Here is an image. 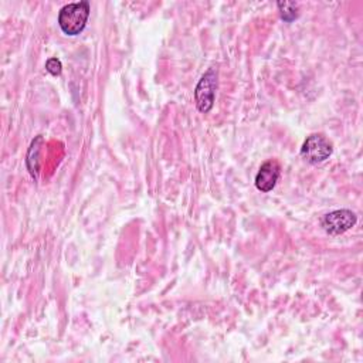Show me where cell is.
<instances>
[{
    "label": "cell",
    "instance_id": "6da1fadb",
    "mask_svg": "<svg viewBox=\"0 0 363 363\" xmlns=\"http://www.w3.org/2000/svg\"><path fill=\"white\" fill-rule=\"evenodd\" d=\"M89 17V1L82 0L65 4L58 13V26L67 35H78L86 26Z\"/></svg>",
    "mask_w": 363,
    "mask_h": 363
},
{
    "label": "cell",
    "instance_id": "7a4b0ae2",
    "mask_svg": "<svg viewBox=\"0 0 363 363\" xmlns=\"http://www.w3.org/2000/svg\"><path fill=\"white\" fill-rule=\"evenodd\" d=\"M216 89H217V69L208 68L203 77L200 78L196 89H194V99L196 106L200 112L207 113L214 105L216 98Z\"/></svg>",
    "mask_w": 363,
    "mask_h": 363
},
{
    "label": "cell",
    "instance_id": "3957f363",
    "mask_svg": "<svg viewBox=\"0 0 363 363\" xmlns=\"http://www.w3.org/2000/svg\"><path fill=\"white\" fill-rule=\"evenodd\" d=\"M332 152V143L323 135L319 133L309 135L301 147V156L311 164L325 162L326 159H329Z\"/></svg>",
    "mask_w": 363,
    "mask_h": 363
},
{
    "label": "cell",
    "instance_id": "277c9868",
    "mask_svg": "<svg viewBox=\"0 0 363 363\" xmlns=\"http://www.w3.org/2000/svg\"><path fill=\"white\" fill-rule=\"evenodd\" d=\"M357 221L356 214L352 210L342 208V210H335L328 213L322 218V227L325 231L330 235H339L350 230Z\"/></svg>",
    "mask_w": 363,
    "mask_h": 363
},
{
    "label": "cell",
    "instance_id": "5b68a950",
    "mask_svg": "<svg viewBox=\"0 0 363 363\" xmlns=\"http://www.w3.org/2000/svg\"><path fill=\"white\" fill-rule=\"evenodd\" d=\"M279 174H281V167L277 160L271 159L264 162L255 176V187L264 193L271 191L275 187L279 179Z\"/></svg>",
    "mask_w": 363,
    "mask_h": 363
},
{
    "label": "cell",
    "instance_id": "8992f818",
    "mask_svg": "<svg viewBox=\"0 0 363 363\" xmlns=\"http://www.w3.org/2000/svg\"><path fill=\"white\" fill-rule=\"evenodd\" d=\"M43 143V136L38 135L33 142H31V146L28 149V155H27V166H28V170L31 173V176L37 180L38 179V167H40V163H38V156H40V145Z\"/></svg>",
    "mask_w": 363,
    "mask_h": 363
},
{
    "label": "cell",
    "instance_id": "52a82bcc",
    "mask_svg": "<svg viewBox=\"0 0 363 363\" xmlns=\"http://www.w3.org/2000/svg\"><path fill=\"white\" fill-rule=\"evenodd\" d=\"M277 6L279 9V14L284 21L291 23L298 17V6L295 1H278Z\"/></svg>",
    "mask_w": 363,
    "mask_h": 363
},
{
    "label": "cell",
    "instance_id": "ba28073f",
    "mask_svg": "<svg viewBox=\"0 0 363 363\" xmlns=\"http://www.w3.org/2000/svg\"><path fill=\"white\" fill-rule=\"evenodd\" d=\"M45 69L51 74V75H60L62 71V65L61 61L58 58H48L45 62Z\"/></svg>",
    "mask_w": 363,
    "mask_h": 363
}]
</instances>
